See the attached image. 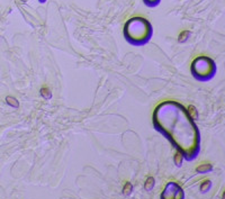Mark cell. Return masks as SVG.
Here are the masks:
<instances>
[{
    "label": "cell",
    "instance_id": "8",
    "mask_svg": "<svg viewBox=\"0 0 225 199\" xmlns=\"http://www.w3.org/2000/svg\"><path fill=\"white\" fill-rule=\"evenodd\" d=\"M155 186V179L153 177H148L144 182V189L146 191H151Z\"/></svg>",
    "mask_w": 225,
    "mask_h": 199
},
{
    "label": "cell",
    "instance_id": "6",
    "mask_svg": "<svg viewBox=\"0 0 225 199\" xmlns=\"http://www.w3.org/2000/svg\"><path fill=\"white\" fill-rule=\"evenodd\" d=\"M39 95H41V97H42L43 99H45V100H50V99H52L53 93H52V91H51V89L48 86H43V87L39 89Z\"/></svg>",
    "mask_w": 225,
    "mask_h": 199
},
{
    "label": "cell",
    "instance_id": "11",
    "mask_svg": "<svg viewBox=\"0 0 225 199\" xmlns=\"http://www.w3.org/2000/svg\"><path fill=\"white\" fill-rule=\"evenodd\" d=\"M190 32L189 31H182L178 35V42L179 43H186L190 37Z\"/></svg>",
    "mask_w": 225,
    "mask_h": 199
},
{
    "label": "cell",
    "instance_id": "14",
    "mask_svg": "<svg viewBox=\"0 0 225 199\" xmlns=\"http://www.w3.org/2000/svg\"><path fill=\"white\" fill-rule=\"evenodd\" d=\"M39 2H45V0H38Z\"/></svg>",
    "mask_w": 225,
    "mask_h": 199
},
{
    "label": "cell",
    "instance_id": "12",
    "mask_svg": "<svg viewBox=\"0 0 225 199\" xmlns=\"http://www.w3.org/2000/svg\"><path fill=\"white\" fill-rule=\"evenodd\" d=\"M187 109H188L189 116H190V117H192L194 119H197V118H198V112H197L196 107H195L194 105H189Z\"/></svg>",
    "mask_w": 225,
    "mask_h": 199
},
{
    "label": "cell",
    "instance_id": "9",
    "mask_svg": "<svg viewBox=\"0 0 225 199\" xmlns=\"http://www.w3.org/2000/svg\"><path fill=\"white\" fill-rule=\"evenodd\" d=\"M182 161H183V154L181 153L180 151L176 152V154L173 157V162L176 164V167L180 168V167L182 166Z\"/></svg>",
    "mask_w": 225,
    "mask_h": 199
},
{
    "label": "cell",
    "instance_id": "2",
    "mask_svg": "<svg viewBox=\"0 0 225 199\" xmlns=\"http://www.w3.org/2000/svg\"><path fill=\"white\" fill-rule=\"evenodd\" d=\"M191 73L195 79L200 81H208L215 74V65L211 59L206 56H200L192 62Z\"/></svg>",
    "mask_w": 225,
    "mask_h": 199
},
{
    "label": "cell",
    "instance_id": "3",
    "mask_svg": "<svg viewBox=\"0 0 225 199\" xmlns=\"http://www.w3.org/2000/svg\"><path fill=\"white\" fill-rule=\"evenodd\" d=\"M161 199H185V192L176 181H169L161 194Z\"/></svg>",
    "mask_w": 225,
    "mask_h": 199
},
{
    "label": "cell",
    "instance_id": "7",
    "mask_svg": "<svg viewBox=\"0 0 225 199\" xmlns=\"http://www.w3.org/2000/svg\"><path fill=\"white\" fill-rule=\"evenodd\" d=\"M6 102H7V105L9 107L14 108V109H17L19 107V101L17 100L15 97H12V96H7L6 97Z\"/></svg>",
    "mask_w": 225,
    "mask_h": 199
},
{
    "label": "cell",
    "instance_id": "1",
    "mask_svg": "<svg viewBox=\"0 0 225 199\" xmlns=\"http://www.w3.org/2000/svg\"><path fill=\"white\" fill-rule=\"evenodd\" d=\"M129 22L133 27L136 28V31L127 29V28L124 29V35H125V39L127 42L135 46H140V45H143L149 42L152 35L151 24L148 20H145V18H141V17L132 18Z\"/></svg>",
    "mask_w": 225,
    "mask_h": 199
},
{
    "label": "cell",
    "instance_id": "10",
    "mask_svg": "<svg viewBox=\"0 0 225 199\" xmlns=\"http://www.w3.org/2000/svg\"><path fill=\"white\" fill-rule=\"evenodd\" d=\"M134 188H133V185L129 181H126V182L124 183L123 186V195L124 196H129V195L132 194Z\"/></svg>",
    "mask_w": 225,
    "mask_h": 199
},
{
    "label": "cell",
    "instance_id": "5",
    "mask_svg": "<svg viewBox=\"0 0 225 199\" xmlns=\"http://www.w3.org/2000/svg\"><path fill=\"white\" fill-rule=\"evenodd\" d=\"M212 187H213V183H212L211 180L204 179V180H202V182H200V185H199V191L202 194H205V192L211 190Z\"/></svg>",
    "mask_w": 225,
    "mask_h": 199
},
{
    "label": "cell",
    "instance_id": "13",
    "mask_svg": "<svg viewBox=\"0 0 225 199\" xmlns=\"http://www.w3.org/2000/svg\"><path fill=\"white\" fill-rule=\"evenodd\" d=\"M161 0H143V2L145 3L146 7H149V8H154L157 7L159 3H160Z\"/></svg>",
    "mask_w": 225,
    "mask_h": 199
},
{
    "label": "cell",
    "instance_id": "4",
    "mask_svg": "<svg viewBox=\"0 0 225 199\" xmlns=\"http://www.w3.org/2000/svg\"><path fill=\"white\" fill-rule=\"evenodd\" d=\"M213 170H214V166L209 162H204L196 168V172L197 173H200V174L209 173V172H212Z\"/></svg>",
    "mask_w": 225,
    "mask_h": 199
}]
</instances>
